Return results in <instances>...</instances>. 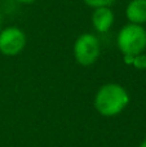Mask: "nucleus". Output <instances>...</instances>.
<instances>
[{
	"label": "nucleus",
	"mask_w": 146,
	"mask_h": 147,
	"mask_svg": "<svg viewBox=\"0 0 146 147\" xmlns=\"http://www.w3.org/2000/svg\"><path fill=\"white\" fill-rule=\"evenodd\" d=\"M129 103V94L124 86L116 83H107L97 90L95 107L102 116L119 115Z\"/></svg>",
	"instance_id": "1"
},
{
	"label": "nucleus",
	"mask_w": 146,
	"mask_h": 147,
	"mask_svg": "<svg viewBox=\"0 0 146 147\" xmlns=\"http://www.w3.org/2000/svg\"><path fill=\"white\" fill-rule=\"evenodd\" d=\"M116 47L124 56H137L146 51V30L144 26L127 23L116 35Z\"/></svg>",
	"instance_id": "2"
},
{
	"label": "nucleus",
	"mask_w": 146,
	"mask_h": 147,
	"mask_svg": "<svg viewBox=\"0 0 146 147\" xmlns=\"http://www.w3.org/2000/svg\"><path fill=\"white\" fill-rule=\"evenodd\" d=\"M74 58L80 66H92L101 54V43L92 32H84L76 38L72 45Z\"/></svg>",
	"instance_id": "3"
},
{
	"label": "nucleus",
	"mask_w": 146,
	"mask_h": 147,
	"mask_svg": "<svg viewBox=\"0 0 146 147\" xmlns=\"http://www.w3.org/2000/svg\"><path fill=\"white\" fill-rule=\"evenodd\" d=\"M27 43L25 31L18 26H8L0 30V53L14 57L22 53Z\"/></svg>",
	"instance_id": "4"
},
{
	"label": "nucleus",
	"mask_w": 146,
	"mask_h": 147,
	"mask_svg": "<svg viewBox=\"0 0 146 147\" xmlns=\"http://www.w3.org/2000/svg\"><path fill=\"white\" fill-rule=\"evenodd\" d=\"M92 26L97 32L105 34L111 30L114 22H115V14H114L111 7L96 8L92 12Z\"/></svg>",
	"instance_id": "5"
},
{
	"label": "nucleus",
	"mask_w": 146,
	"mask_h": 147,
	"mask_svg": "<svg viewBox=\"0 0 146 147\" xmlns=\"http://www.w3.org/2000/svg\"><path fill=\"white\" fill-rule=\"evenodd\" d=\"M126 18L133 25L146 23V0H131L126 8Z\"/></svg>",
	"instance_id": "6"
},
{
	"label": "nucleus",
	"mask_w": 146,
	"mask_h": 147,
	"mask_svg": "<svg viewBox=\"0 0 146 147\" xmlns=\"http://www.w3.org/2000/svg\"><path fill=\"white\" fill-rule=\"evenodd\" d=\"M124 63L131 65L139 70H146V54L141 53L137 56H124Z\"/></svg>",
	"instance_id": "7"
},
{
	"label": "nucleus",
	"mask_w": 146,
	"mask_h": 147,
	"mask_svg": "<svg viewBox=\"0 0 146 147\" xmlns=\"http://www.w3.org/2000/svg\"><path fill=\"white\" fill-rule=\"evenodd\" d=\"M85 5H88L89 8H102V7H111L116 0H83Z\"/></svg>",
	"instance_id": "8"
},
{
	"label": "nucleus",
	"mask_w": 146,
	"mask_h": 147,
	"mask_svg": "<svg viewBox=\"0 0 146 147\" xmlns=\"http://www.w3.org/2000/svg\"><path fill=\"white\" fill-rule=\"evenodd\" d=\"M16 1L21 3V4H32V3L38 1V0H16Z\"/></svg>",
	"instance_id": "9"
},
{
	"label": "nucleus",
	"mask_w": 146,
	"mask_h": 147,
	"mask_svg": "<svg viewBox=\"0 0 146 147\" xmlns=\"http://www.w3.org/2000/svg\"><path fill=\"white\" fill-rule=\"evenodd\" d=\"M140 147H146V140L144 141V142L141 143V145H140Z\"/></svg>",
	"instance_id": "10"
},
{
	"label": "nucleus",
	"mask_w": 146,
	"mask_h": 147,
	"mask_svg": "<svg viewBox=\"0 0 146 147\" xmlns=\"http://www.w3.org/2000/svg\"><path fill=\"white\" fill-rule=\"evenodd\" d=\"M1 25H3V21H1V16H0V30H1Z\"/></svg>",
	"instance_id": "11"
}]
</instances>
